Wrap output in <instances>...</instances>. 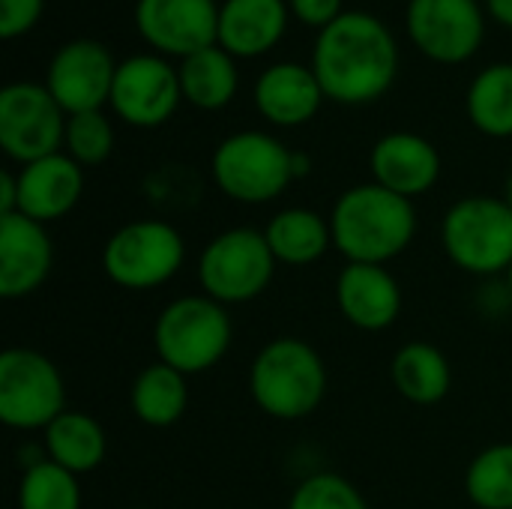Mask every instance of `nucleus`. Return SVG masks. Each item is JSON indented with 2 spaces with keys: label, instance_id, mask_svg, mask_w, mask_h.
Returning a JSON list of instances; mask_svg holds the SVG:
<instances>
[{
  "label": "nucleus",
  "instance_id": "obj_1",
  "mask_svg": "<svg viewBox=\"0 0 512 509\" xmlns=\"http://www.w3.org/2000/svg\"><path fill=\"white\" fill-rule=\"evenodd\" d=\"M309 66L327 99L339 105H369L393 87L399 45L378 15L348 9L318 30Z\"/></svg>",
  "mask_w": 512,
  "mask_h": 509
},
{
  "label": "nucleus",
  "instance_id": "obj_2",
  "mask_svg": "<svg viewBox=\"0 0 512 509\" xmlns=\"http://www.w3.org/2000/svg\"><path fill=\"white\" fill-rule=\"evenodd\" d=\"M333 249L348 264H390L417 237L414 201L375 180L345 189L330 210Z\"/></svg>",
  "mask_w": 512,
  "mask_h": 509
},
{
  "label": "nucleus",
  "instance_id": "obj_3",
  "mask_svg": "<svg viewBox=\"0 0 512 509\" xmlns=\"http://www.w3.org/2000/svg\"><path fill=\"white\" fill-rule=\"evenodd\" d=\"M327 363L300 336L270 339L249 363V396L273 420L312 417L327 396Z\"/></svg>",
  "mask_w": 512,
  "mask_h": 509
},
{
  "label": "nucleus",
  "instance_id": "obj_4",
  "mask_svg": "<svg viewBox=\"0 0 512 509\" xmlns=\"http://www.w3.org/2000/svg\"><path fill=\"white\" fill-rule=\"evenodd\" d=\"M234 342V321L228 306L207 294H186L162 306L153 324L156 360L189 375L216 369Z\"/></svg>",
  "mask_w": 512,
  "mask_h": 509
},
{
  "label": "nucleus",
  "instance_id": "obj_5",
  "mask_svg": "<svg viewBox=\"0 0 512 509\" xmlns=\"http://www.w3.org/2000/svg\"><path fill=\"white\" fill-rule=\"evenodd\" d=\"M441 246L462 273L495 279L512 264V210L501 195H465L441 219Z\"/></svg>",
  "mask_w": 512,
  "mask_h": 509
},
{
  "label": "nucleus",
  "instance_id": "obj_6",
  "mask_svg": "<svg viewBox=\"0 0 512 509\" xmlns=\"http://www.w3.org/2000/svg\"><path fill=\"white\" fill-rule=\"evenodd\" d=\"M291 159L294 150H288L276 135L243 129L216 144L210 174L225 198L237 204H270L294 183Z\"/></svg>",
  "mask_w": 512,
  "mask_h": 509
},
{
  "label": "nucleus",
  "instance_id": "obj_7",
  "mask_svg": "<svg viewBox=\"0 0 512 509\" xmlns=\"http://www.w3.org/2000/svg\"><path fill=\"white\" fill-rule=\"evenodd\" d=\"M276 267L279 261L273 258L264 231L240 225L204 243L195 273L201 294L222 306H243L270 288Z\"/></svg>",
  "mask_w": 512,
  "mask_h": 509
},
{
  "label": "nucleus",
  "instance_id": "obj_8",
  "mask_svg": "<svg viewBox=\"0 0 512 509\" xmlns=\"http://www.w3.org/2000/svg\"><path fill=\"white\" fill-rule=\"evenodd\" d=\"M186 264V240L165 219H132L102 246V270L123 291L168 285Z\"/></svg>",
  "mask_w": 512,
  "mask_h": 509
},
{
  "label": "nucleus",
  "instance_id": "obj_9",
  "mask_svg": "<svg viewBox=\"0 0 512 509\" xmlns=\"http://www.w3.org/2000/svg\"><path fill=\"white\" fill-rule=\"evenodd\" d=\"M66 411V384L51 357L33 348L0 354V423L15 432H45Z\"/></svg>",
  "mask_w": 512,
  "mask_h": 509
},
{
  "label": "nucleus",
  "instance_id": "obj_10",
  "mask_svg": "<svg viewBox=\"0 0 512 509\" xmlns=\"http://www.w3.org/2000/svg\"><path fill=\"white\" fill-rule=\"evenodd\" d=\"M66 135V111L36 81H12L0 90V147L18 162H36L60 153Z\"/></svg>",
  "mask_w": 512,
  "mask_h": 509
},
{
  "label": "nucleus",
  "instance_id": "obj_11",
  "mask_svg": "<svg viewBox=\"0 0 512 509\" xmlns=\"http://www.w3.org/2000/svg\"><path fill=\"white\" fill-rule=\"evenodd\" d=\"M183 102L177 66L162 54H132L117 63L111 84V111L135 129H156L168 123Z\"/></svg>",
  "mask_w": 512,
  "mask_h": 509
},
{
  "label": "nucleus",
  "instance_id": "obj_12",
  "mask_svg": "<svg viewBox=\"0 0 512 509\" xmlns=\"http://www.w3.org/2000/svg\"><path fill=\"white\" fill-rule=\"evenodd\" d=\"M408 36L435 63L471 60L486 36L480 0H408Z\"/></svg>",
  "mask_w": 512,
  "mask_h": 509
},
{
  "label": "nucleus",
  "instance_id": "obj_13",
  "mask_svg": "<svg viewBox=\"0 0 512 509\" xmlns=\"http://www.w3.org/2000/svg\"><path fill=\"white\" fill-rule=\"evenodd\" d=\"M216 0H135L132 18L141 39L162 57H189L219 42Z\"/></svg>",
  "mask_w": 512,
  "mask_h": 509
},
{
  "label": "nucleus",
  "instance_id": "obj_14",
  "mask_svg": "<svg viewBox=\"0 0 512 509\" xmlns=\"http://www.w3.org/2000/svg\"><path fill=\"white\" fill-rule=\"evenodd\" d=\"M117 60L96 39H72L60 45L45 69V87L69 114L102 111L111 99Z\"/></svg>",
  "mask_w": 512,
  "mask_h": 509
},
{
  "label": "nucleus",
  "instance_id": "obj_15",
  "mask_svg": "<svg viewBox=\"0 0 512 509\" xmlns=\"http://www.w3.org/2000/svg\"><path fill=\"white\" fill-rule=\"evenodd\" d=\"M54 267L48 225L24 213H0V297L24 300L36 294Z\"/></svg>",
  "mask_w": 512,
  "mask_h": 509
},
{
  "label": "nucleus",
  "instance_id": "obj_16",
  "mask_svg": "<svg viewBox=\"0 0 512 509\" xmlns=\"http://www.w3.org/2000/svg\"><path fill=\"white\" fill-rule=\"evenodd\" d=\"M369 171L378 186L414 201L441 180V153L426 135L387 132L369 153Z\"/></svg>",
  "mask_w": 512,
  "mask_h": 509
},
{
  "label": "nucleus",
  "instance_id": "obj_17",
  "mask_svg": "<svg viewBox=\"0 0 512 509\" xmlns=\"http://www.w3.org/2000/svg\"><path fill=\"white\" fill-rule=\"evenodd\" d=\"M402 303V285L384 264H345L336 276V306L363 333L390 330L402 315Z\"/></svg>",
  "mask_w": 512,
  "mask_h": 509
},
{
  "label": "nucleus",
  "instance_id": "obj_18",
  "mask_svg": "<svg viewBox=\"0 0 512 509\" xmlns=\"http://www.w3.org/2000/svg\"><path fill=\"white\" fill-rule=\"evenodd\" d=\"M15 180H18L15 213H24L27 219H36L42 225L69 216L84 195V168L63 150L21 165Z\"/></svg>",
  "mask_w": 512,
  "mask_h": 509
},
{
  "label": "nucleus",
  "instance_id": "obj_19",
  "mask_svg": "<svg viewBox=\"0 0 512 509\" xmlns=\"http://www.w3.org/2000/svg\"><path fill=\"white\" fill-rule=\"evenodd\" d=\"M324 99L327 96L312 66L297 63V60H282V63L267 66L252 87L255 111L267 123L282 126V129L309 123L321 111Z\"/></svg>",
  "mask_w": 512,
  "mask_h": 509
},
{
  "label": "nucleus",
  "instance_id": "obj_20",
  "mask_svg": "<svg viewBox=\"0 0 512 509\" xmlns=\"http://www.w3.org/2000/svg\"><path fill=\"white\" fill-rule=\"evenodd\" d=\"M288 0H222L219 45L231 57H261L288 30Z\"/></svg>",
  "mask_w": 512,
  "mask_h": 509
},
{
  "label": "nucleus",
  "instance_id": "obj_21",
  "mask_svg": "<svg viewBox=\"0 0 512 509\" xmlns=\"http://www.w3.org/2000/svg\"><path fill=\"white\" fill-rule=\"evenodd\" d=\"M264 237L270 252L285 267H309L333 249L330 216L309 207H285L270 216Z\"/></svg>",
  "mask_w": 512,
  "mask_h": 509
},
{
  "label": "nucleus",
  "instance_id": "obj_22",
  "mask_svg": "<svg viewBox=\"0 0 512 509\" xmlns=\"http://www.w3.org/2000/svg\"><path fill=\"white\" fill-rule=\"evenodd\" d=\"M390 378L396 393L411 405H438L450 396L453 366L432 342H405L390 360Z\"/></svg>",
  "mask_w": 512,
  "mask_h": 509
},
{
  "label": "nucleus",
  "instance_id": "obj_23",
  "mask_svg": "<svg viewBox=\"0 0 512 509\" xmlns=\"http://www.w3.org/2000/svg\"><path fill=\"white\" fill-rule=\"evenodd\" d=\"M42 450L45 456L72 471L75 477L96 471L108 456V435L96 417L87 411L66 408L45 432H42Z\"/></svg>",
  "mask_w": 512,
  "mask_h": 509
},
{
  "label": "nucleus",
  "instance_id": "obj_24",
  "mask_svg": "<svg viewBox=\"0 0 512 509\" xmlns=\"http://www.w3.org/2000/svg\"><path fill=\"white\" fill-rule=\"evenodd\" d=\"M177 75H180L183 99L201 111L225 108L237 96V87H240L237 57H231L219 42L183 57L177 66Z\"/></svg>",
  "mask_w": 512,
  "mask_h": 509
},
{
  "label": "nucleus",
  "instance_id": "obj_25",
  "mask_svg": "<svg viewBox=\"0 0 512 509\" xmlns=\"http://www.w3.org/2000/svg\"><path fill=\"white\" fill-rule=\"evenodd\" d=\"M129 408H132L135 420L150 429H168V426L180 423L189 408L186 375L159 360L144 366L132 381Z\"/></svg>",
  "mask_w": 512,
  "mask_h": 509
},
{
  "label": "nucleus",
  "instance_id": "obj_26",
  "mask_svg": "<svg viewBox=\"0 0 512 509\" xmlns=\"http://www.w3.org/2000/svg\"><path fill=\"white\" fill-rule=\"evenodd\" d=\"M465 111L477 132L512 138V63H492L474 75L465 93Z\"/></svg>",
  "mask_w": 512,
  "mask_h": 509
},
{
  "label": "nucleus",
  "instance_id": "obj_27",
  "mask_svg": "<svg viewBox=\"0 0 512 509\" xmlns=\"http://www.w3.org/2000/svg\"><path fill=\"white\" fill-rule=\"evenodd\" d=\"M465 495L477 509H512V441L492 444L468 462Z\"/></svg>",
  "mask_w": 512,
  "mask_h": 509
},
{
  "label": "nucleus",
  "instance_id": "obj_28",
  "mask_svg": "<svg viewBox=\"0 0 512 509\" xmlns=\"http://www.w3.org/2000/svg\"><path fill=\"white\" fill-rule=\"evenodd\" d=\"M15 504L18 509H81L84 495L72 471L42 459L21 471Z\"/></svg>",
  "mask_w": 512,
  "mask_h": 509
},
{
  "label": "nucleus",
  "instance_id": "obj_29",
  "mask_svg": "<svg viewBox=\"0 0 512 509\" xmlns=\"http://www.w3.org/2000/svg\"><path fill=\"white\" fill-rule=\"evenodd\" d=\"M114 150V126L102 111H81L66 117L63 153L72 156L81 168L102 165Z\"/></svg>",
  "mask_w": 512,
  "mask_h": 509
},
{
  "label": "nucleus",
  "instance_id": "obj_30",
  "mask_svg": "<svg viewBox=\"0 0 512 509\" xmlns=\"http://www.w3.org/2000/svg\"><path fill=\"white\" fill-rule=\"evenodd\" d=\"M285 509H372L363 492L342 474L318 471L303 477L288 495Z\"/></svg>",
  "mask_w": 512,
  "mask_h": 509
},
{
  "label": "nucleus",
  "instance_id": "obj_31",
  "mask_svg": "<svg viewBox=\"0 0 512 509\" xmlns=\"http://www.w3.org/2000/svg\"><path fill=\"white\" fill-rule=\"evenodd\" d=\"M45 0H0V33L3 39H15L27 33L42 18Z\"/></svg>",
  "mask_w": 512,
  "mask_h": 509
},
{
  "label": "nucleus",
  "instance_id": "obj_32",
  "mask_svg": "<svg viewBox=\"0 0 512 509\" xmlns=\"http://www.w3.org/2000/svg\"><path fill=\"white\" fill-rule=\"evenodd\" d=\"M291 6V15L306 24V27H318L324 30L327 24H333L345 9H342V0H288Z\"/></svg>",
  "mask_w": 512,
  "mask_h": 509
},
{
  "label": "nucleus",
  "instance_id": "obj_33",
  "mask_svg": "<svg viewBox=\"0 0 512 509\" xmlns=\"http://www.w3.org/2000/svg\"><path fill=\"white\" fill-rule=\"evenodd\" d=\"M18 210V180L12 171H0V213Z\"/></svg>",
  "mask_w": 512,
  "mask_h": 509
},
{
  "label": "nucleus",
  "instance_id": "obj_34",
  "mask_svg": "<svg viewBox=\"0 0 512 509\" xmlns=\"http://www.w3.org/2000/svg\"><path fill=\"white\" fill-rule=\"evenodd\" d=\"M486 12L504 24V27H512V0H486Z\"/></svg>",
  "mask_w": 512,
  "mask_h": 509
},
{
  "label": "nucleus",
  "instance_id": "obj_35",
  "mask_svg": "<svg viewBox=\"0 0 512 509\" xmlns=\"http://www.w3.org/2000/svg\"><path fill=\"white\" fill-rule=\"evenodd\" d=\"M291 168H294V180L309 177V171H312V156H309V153H303V150H294Z\"/></svg>",
  "mask_w": 512,
  "mask_h": 509
},
{
  "label": "nucleus",
  "instance_id": "obj_36",
  "mask_svg": "<svg viewBox=\"0 0 512 509\" xmlns=\"http://www.w3.org/2000/svg\"><path fill=\"white\" fill-rule=\"evenodd\" d=\"M504 201H507V207L512 210V168H510V174H507V183H504V195H501Z\"/></svg>",
  "mask_w": 512,
  "mask_h": 509
},
{
  "label": "nucleus",
  "instance_id": "obj_37",
  "mask_svg": "<svg viewBox=\"0 0 512 509\" xmlns=\"http://www.w3.org/2000/svg\"><path fill=\"white\" fill-rule=\"evenodd\" d=\"M504 285H507V291H510V297H512V264H510V270H507V276H504Z\"/></svg>",
  "mask_w": 512,
  "mask_h": 509
},
{
  "label": "nucleus",
  "instance_id": "obj_38",
  "mask_svg": "<svg viewBox=\"0 0 512 509\" xmlns=\"http://www.w3.org/2000/svg\"><path fill=\"white\" fill-rule=\"evenodd\" d=\"M126 509H147V507H126Z\"/></svg>",
  "mask_w": 512,
  "mask_h": 509
}]
</instances>
